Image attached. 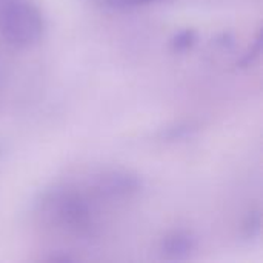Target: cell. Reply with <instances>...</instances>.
<instances>
[{
	"mask_svg": "<svg viewBox=\"0 0 263 263\" xmlns=\"http://www.w3.org/2000/svg\"><path fill=\"white\" fill-rule=\"evenodd\" d=\"M191 40V34L190 32H183L177 37V42H176V46L177 48H182V46H190V42Z\"/></svg>",
	"mask_w": 263,
	"mask_h": 263,
	"instance_id": "3",
	"label": "cell"
},
{
	"mask_svg": "<svg viewBox=\"0 0 263 263\" xmlns=\"http://www.w3.org/2000/svg\"><path fill=\"white\" fill-rule=\"evenodd\" d=\"M166 254H174V257H180V253H188L191 250V240L188 237H183L180 234H176L173 239L166 240V245L163 248Z\"/></svg>",
	"mask_w": 263,
	"mask_h": 263,
	"instance_id": "1",
	"label": "cell"
},
{
	"mask_svg": "<svg viewBox=\"0 0 263 263\" xmlns=\"http://www.w3.org/2000/svg\"><path fill=\"white\" fill-rule=\"evenodd\" d=\"M105 2L112 8H136V6L156 3V2H160V0H105Z\"/></svg>",
	"mask_w": 263,
	"mask_h": 263,
	"instance_id": "2",
	"label": "cell"
}]
</instances>
